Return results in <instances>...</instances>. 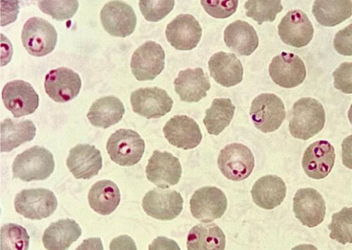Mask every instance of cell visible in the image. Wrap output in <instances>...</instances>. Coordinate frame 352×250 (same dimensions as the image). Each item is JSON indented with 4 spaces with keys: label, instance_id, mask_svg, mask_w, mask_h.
<instances>
[{
    "label": "cell",
    "instance_id": "1",
    "mask_svg": "<svg viewBox=\"0 0 352 250\" xmlns=\"http://www.w3.org/2000/svg\"><path fill=\"white\" fill-rule=\"evenodd\" d=\"M289 118L290 134L296 138L307 140L318 134L323 129L325 112L318 101L303 98L294 104Z\"/></svg>",
    "mask_w": 352,
    "mask_h": 250
},
{
    "label": "cell",
    "instance_id": "2",
    "mask_svg": "<svg viewBox=\"0 0 352 250\" xmlns=\"http://www.w3.org/2000/svg\"><path fill=\"white\" fill-rule=\"evenodd\" d=\"M55 162L52 153L35 146L19 154L12 169L14 178L23 182L45 180L53 174Z\"/></svg>",
    "mask_w": 352,
    "mask_h": 250
},
{
    "label": "cell",
    "instance_id": "3",
    "mask_svg": "<svg viewBox=\"0 0 352 250\" xmlns=\"http://www.w3.org/2000/svg\"><path fill=\"white\" fill-rule=\"evenodd\" d=\"M250 114L254 126L261 132L272 133L285 120V106L276 94L263 93L253 100Z\"/></svg>",
    "mask_w": 352,
    "mask_h": 250
},
{
    "label": "cell",
    "instance_id": "4",
    "mask_svg": "<svg viewBox=\"0 0 352 250\" xmlns=\"http://www.w3.org/2000/svg\"><path fill=\"white\" fill-rule=\"evenodd\" d=\"M144 140L132 129H120L109 138L107 150L111 160L120 166H133L142 158Z\"/></svg>",
    "mask_w": 352,
    "mask_h": 250
},
{
    "label": "cell",
    "instance_id": "5",
    "mask_svg": "<svg viewBox=\"0 0 352 250\" xmlns=\"http://www.w3.org/2000/svg\"><path fill=\"white\" fill-rule=\"evenodd\" d=\"M21 40L30 54L41 57L55 50L58 34L52 23L43 19L33 17L24 25Z\"/></svg>",
    "mask_w": 352,
    "mask_h": 250
},
{
    "label": "cell",
    "instance_id": "6",
    "mask_svg": "<svg viewBox=\"0 0 352 250\" xmlns=\"http://www.w3.org/2000/svg\"><path fill=\"white\" fill-rule=\"evenodd\" d=\"M15 209L24 218L43 220L50 218L58 207L54 194L50 189H23L15 198Z\"/></svg>",
    "mask_w": 352,
    "mask_h": 250
},
{
    "label": "cell",
    "instance_id": "7",
    "mask_svg": "<svg viewBox=\"0 0 352 250\" xmlns=\"http://www.w3.org/2000/svg\"><path fill=\"white\" fill-rule=\"evenodd\" d=\"M217 165L228 180L240 182L251 175L254 167V158L248 147L235 143L221 151Z\"/></svg>",
    "mask_w": 352,
    "mask_h": 250
},
{
    "label": "cell",
    "instance_id": "8",
    "mask_svg": "<svg viewBox=\"0 0 352 250\" xmlns=\"http://www.w3.org/2000/svg\"><path fill=\"white\" fill-rule=\"evenodd\" d=\"M165 52L155 42L148 41L133 52L131 68L133 76L140 81H153L162 73L165 67Z\"/></svg>",
    "mask_w": 352,
    "mask_h": 250
},
{
    "label": "cell",
    "instance_id": "9",
    "mask_svg": "<svg viewBox=\"0 0 352 250\" xmlns=\"http://www.w3.org/2000/svg\"><path fill=\"white\" fill-rule=\"evenodd\" d=\"M190 205L194 218L203 222H210L223 216L227 209L228 200L221 189L206 187L194 193Z\"/></svg>",
    "mask_w": 352,
    "mask_h": 250
},
{
    "label": "cell",
    "instance_id": "10",
    "mask_svg": "<svg viewBox=\"0 0 352 250\" xmlns=\"http://www.w3.org/2000/svg\"><path fill=\"white\" fill-rule=\"evenodd\" d=\"M142 207L154 219L172 220L183 211L184 198L175 190L155 188L144 196Z\"/></svg>",
    "mask_w": 352,
    "mask_h": 250
},
{
    "label": "cell",
    "instance_id": "11",
    "mask_svg": "<svg viewBox=\"0 0 352 250\" xmlns=\"http://www.w3.org/2000/svg\"><path fill=\"white\" fill-rule=\"evenodd\" d=\"M100 19L104 30L119 38L129 37L137 26L135 10L123 1L114 0L107 3L101 10Z\"/></svg>",
    "mask_w": 352,
    "mask_h": 250
},
{
    "label": "cell",
    "instance_id": "12",
    "mask_svg": "<svg viewBox=\"0 0 352 250\" xmlns=\"http://www.w3.org/2000/svg\"><path fill=\"white\" fill-rule=\"evenodd\" d=\"M132 110L148 118H159L172 111L173 101L167 92L160 87L141 88L131 95Z\"/></svg>",
    "mask_w": 352,
    "mask_h": 250
},
{
    "label": "cell",
    "instance_id": "13",
    "mask_svg": "<svg viewBox=\"0 0 352 250\" xmlns=\"http://www.w3.org/2000/svg\"><path fill=\"white\" fill-rule=\"evenodd\" d=\"M7 110L15 118L30 115L38 110L39 95L30 83L16 80L7 83L2 92Z\"/></svg>",
    "mask_w": 352,
    "mask_h": 250
},
{
    "label": "cell",
    "instance_id": "14",
    "mask_svg": "<svg viewBox=\"0 0 352 250\" xmlns=\"http://www.w3.org/2000/svg\"><path fill=\"white\" fill-rule=\"evenodd\" d=\"M270 74L276 85L290 89L299 86L305 81L307 69L298 56L283 52L273 58L270 66Z\"/></svg>",
    "mask_w": 352,
    "mask_h": 250
},
{
    "label": "cell",
    "instance_id": "15",
    "mask_svg": "<svg viewBox=\"0 0 352 250\" xmlns=\"http://www.w3.org/2000/svg\"><path fill=\"white\" fill-rule=\"evenodd\" d=\"M182 166L171 153L154 151L146 168L148 180L162 189L176 185L182 176Z\"/></svg>",
    "mask_w": 352,
    "mask_h": 250
},
{
    "label": "cell",
    "instance_id": "16",
    "mask_svg": "<svg viewBox=\"0 0 352 250\" xmlns=\"http://www.w3.org/2000/svg\"><path fill=\"white\" fill-rule=\"evenodd\" d=\"M80 76L70 68L60 67L48 73L45 79V90L56 103H64L75 99L81 89Z\"/></svg>",
    "mask_w": 352,
    "mask_h": 250
},
{
    "label": "cell",
    "instance_id": "17",
    "mask_svg": "<svg viewBox=\"0 0 352 250\" xmlns=\"http://www.w3.org/2000/svg\"><path fill=\"white\" fill-rule=\"evenodd\" d=\"M296 218L308 228L320 225L325 217L326 205L322 196L313 188L298 190L294 199Z\"/></svg>",
    "mask_w": 352,
    "mask_h": 250
},
{
    "label": "cell",
    "instance_id": "18",
    "mask_svg": "<svg viewBox=\"0 0 352 250\" xmlns=\"http://www.w3.org/2000/svg\"><path fill=\"white\" fill-rule=\"evenodd\" d=\"M314 32L309 17L300 10L289 11L278 27L281 40L295 48L307 45L313 39Z\"/></svg>",
    "mask_w": 352,
    "mask_h": 250
},
{
    "label": "cell",
    "instance_id": "19",
    "mask_svg": "<svg viewBox=\"0 0 352 250\" xmlns=\"http://www.w3.org/2000/svg\"><path fill=\"white\" fill-rule=\"evenodd\" d=\"M202 35L199 21L189 14H181L169 23L166 37L170 44L179 51H190L198 45Z\"/></svg>",
    "mask_w": 352,
    "mask_h": 250
},
{
    "label": "cell",
    "instance_id": "20",
    "mask_svg": "<svg viewBox=\"0 0 352 250\" xmlns=\"http://www.w3.org/2000/svg\"><path fill=\"white\" fill-rule=\"evenodd\" d=\"M336 160L335 149L329 141L313 143L303 154L302 166L306 174L314 180H322L331 172Z\"/></svg>",
    "mask_w": 352,
    "mask_h": 250
},
{
    "label": "cell",
    "instance_id": "21",
    "mask_svg": "<svg viewBox=\"0 0 352 250\" xmlns=\"http://www.w3.org/2000/svg\"><path fill=\"white\" fill-rule=\"evenodd\" d=\"M163 131L170 145L179 149H192L198 147L202 140L199 125L186 115L173 117L167 122Z\"/></svg>",
    "mask_w": 352,
    "mask_h": 250
},
{
    "label": "cell",
    "instance_id": "22",
    "mask_svg": "<svg viewBox=\"0 0 352 250\" xmlns=\"http://www.w3.org/2000/svg\"><path fill=\"white\" fill-rule=\"evenodd\" d=\"M67 165L77 180H90L102 168L101 152L94 145H78L69 151Z\"/></svg>",
    "mask_w": 352,
    "mask_h": 250
},
{
    "label": "cell",
    "instance_id": "23",
    "mask_svg": "<svg viewBox=\"0 0 352 250\" xmlns=\"http://www.w3.org/2000/svg\"><path fill=\"white\" fill-rule=\"evenodd\" d=\"M174 85L180 100L187 103L200 101L211 88L209 76L201 67L180 71Z\"/></svg>",
    "mask_w": 352,
    "mask_h": 250
},
{
    "label": "cell",
    "instance_id": "24",
    "mask_svg": "<svg viewBox=\"0 0 352 250\" xmlns=\"http://www.w3.org/2000/svg\"><path fill=\"white\" fill-rule=\"evenodd\" d=\"M208 65L211 76L218 85L232 87L243 80L244 68L234 54L217 52L210 58Z\"/></svg>",
    "mask_w": 352,
    "mask_h": 250
},
{
    "label": "cell",
    "instance_id": "25",
    "mask_svg": "<svg viewBox=\"0 0 352 250\" xmlns=\"http://www.w3.org/2000/svg\"><path fill=\"white\" fill-rule=\"evenodd\" d=\"M251 194L254 204L262 209L272 210L283 204L287 187L280 177L267 175L254 183Z\"/></svg>",
    "mask_w": 352,
    "mask_h": 250
},
{
    "label": "cell",
    "instance_id": "26",
    "mask_svg": "<svg viewBox=\"0 0 352 250\" xmlns=\"http://www.w3.org/2000/svg\"><path fill=\"white\" fill-rule=\"evenodd\" d=\"M224 41L229 49L240 56H250L259 45L258 34L249 23L238 20L224 32Z\"/></svg>",
    "mask_w": 352,
    "mask_h": 250
},
{
    "label": "cell",
    "instance_id": "27",
    "mask_svg": "<svg viewBox=\"0 0 352 250\" xmlns=\"http://www.w3.org/2000/svg\"><path fill=\"white\" fill-rule=\"evenodd\" d=\"M82 234L79 225L74 220H60L52 223L43 237L44 247L47 250H67Z\"/></svg>",
    "mask_w": 352,
    "mask_h": 250
},
{
    "label": "cell",
    "instance_id": "28",
    "mask_svg": "<svg viewBox=\"0 0 352 250\" xmlns=\"http://www.w3.org/2000/svg\"><path fill=\"white\" fill-rule=\"evenodd\" d=\"M124 114V103L116 97L107 96L92 104L87 117L94 127L107 129L118 123Z\"/></svg>",
    "mask_w": 352,
    "mask_h": 250
},
{
    "label": "cell",
    "instance_id": "29",
    "mask_svg": "<svg viewBox=\"0 0 352 250\" xmlns=\"http://www.w3.org/2000/svg\"><path fill=\"white\" fill-rule=\"evenodd\" d=\"M188 250H225L226 236L214 223H201L190 231Z\"/></svg>",
    "mask_w": 352,
    "mask_h": 250
},
{
    "label": "cell",
    "instance_id": "30",
    "mask_svg": "<svg viewBox=\"0 0 352 250\" xmlns=\"http://www.w3.org/2000/svg\"><path fill=\"white\" fill-rule=\"evenodd\" d=\"M312 13L324 27H335L352 16V0H315Z\"/></svg>",
    "mask_w": 352,
    "mask_h": 250
},
{
    "label": "cell",
    "instance_id": "31",
    "mask_svg": "<svg viewBox=\"0 0 352 250\" xmlns=\"http://www.w3.org/2000/svg\"><path fill=\"white\" fill-rule=\"evenodd\" d=\"M89 202L91 208L96 213L102 216H110L120 205V189L111 180L97 182L90 189Z\"/></svg>",
    "mask_w": 352,
    "mask_h": 250
},
{
    "label": "cell",
    "instance_id": "32",
    "mask_svg": "<svg viewBox=\"0 0 352 250\" xmlns=\"http://www.w3.org/2000/svg\"><path fill=\"white\" fill-rule=\"evenodd\" d=\"M35 125L31 121H13L6 118L1 123V152H10L36 136Z\"/></svg>",
    "mask_w": 352,
    "mask_h": 250
},
{
    "label": "cell",
    "instance_id": "33",
    "mask_svg": "<svg viewBox=\"0 0 352 250\" xmlns=\"http://www.w3.org/2000/svg\"><path fill=\"white\" fill-rule=\"evenodd\" d=\"M236 107L228 98H217L212 102L210 108L206 111L204 124L210 135H220L232 123Z\"/></svg>",
    "mask_w": 352,
    "mask_h": 250
},
{
    "label": "cell",
    "instance_id": "34",
    "mask_svg": "<svg viewBox=\"0 0 352 250\" xmlns=\"http://www.w3.org/2000/svg\"><path fill=\"white\" fill-rule=\"evenodd\" d=\"M246 15L258 22L274 21L276 15L283 10L281 0H248L245 5Z\"/></svg>",
    "mask_w": 352,
    "mask_h": 250
},
{
    "label": "cell",
    "instance_id": "35",
    "mask_svg": "<svg viewBox=\"0 0 352 250\" xmlns=\"http://www.w3.org/2000/svg\"><path fill=\"white\" fill-rule=\"evenodd\" d=\"M329 229L331 240L343 245L352 244V207L333 213Z\"/></svg>",
    "mask_w": 352,
    "mask_h": 250
},
{
    "label": "cell",
    "instance_id": "36",
    "mask_svg": "<svg viewBox=\"0 0 352 250\" xmlns=\"http://www.w3.org/2000/svg\"><path fill=\"white\" fill-rule=\"evenodd\" d=\"M0 233V250H28L30 237L22 226L14 223L6 224L2 226Z\"/></svg>",
    "mask_w": 352,
    "mask_h": 250
},
{
    "label": "cell",
    "instance_id": "37",
    "mask_svg": "<svg viewBox=\"0 0 352 250\" xmlns=\"http://www.w3.org/2000/svg\"><path fill=\"white\" fill-rule=\"evenodd\" d=\"M39 8L54 19L63 21L74 17L79 8L78 0H37Z\"/></svg>",
    "mask_w": 352,
    "mask_h": 250
},
{
    "label": "cell",
    "instance_id": "38",
    "mask_svg": "<svg viewBox=\"0 0 352 250\" xmlns=\"http://www.w3.org/2000/svg\"><path fill=\"white\" fill-rule=\"evenodd\" d=\"M175 0H140L141 13L148 21L157 22L164 19L175 7Z\"/></svg>",
    "mask_w": 352,
    "mask_h": 250
},
{
    "label": "cell",
    "instance_id": "39",
    "mask_svg": "<svg viewBox=\"0 0 352 250\" xmlns=\"http://www.w3.org/2000/svg\"><path fill=\"white\" fill-rule=\"evenodd\" d=\"M201 3L210 16L227 19L236 13L239 0H201Z\"/></svg>",
    "mask_w": 352,
    "mask_h": 250
},
{
    "label": "cell",
    "instance_id": "40",
    "mask_svg": "<svg viewBox=\"0 0 352 250\" xmlns=\"http://www.w3.org/2000/svg\"><path fill=\"white\" fill-rule=\"evenodd\" d=\"M334 87L345 94H352V63H344L333 74Z\"/></svg>",
    "mask_w": 352,
    "mask_h": 250
},
{
    "label": "cell",
    "instance_id": "41",
    "mask_svg": "<svg viewBox=\"0 0 352 250\" xmlns=\"http://www.w3.org/2000/svg\"><path fill=\"white\" fill-rule=\"evenodd\" d=\"M333 46L338 54L352 56V23L336 34Z\"/></svg>",
    "mask_w": 352,
    "mask_h": 250
},
{
    "label": "cell",
    "instance_id": "42",
    "mask_svg": "<svg viewBox=\"0 0 352 250\" xmlns=\"http://www.w3.org/2000/svg\"><path fill=\"white\" fill-rule=\"evenodd\" d=\"M19 12L18 0H1V26L16 20Z\"/></svg>",
    "mask_w": 352,
    "mask_h": 250
},
{
    "label": "cell",
    "instance_id": "43",
    "mask_svg": "<svg viewBox=\"0 0 352 250\" xmlns=\"http://www.w3.org/2000/svg\"><path fill=\"white\" fill-rule=\"evenodd\" d=\"M111 250H138L135 242L126 235L120 236L114 239L110 245Z\"/></svg>",
    "mask_w": 352,
    "mask_h": 250
},
{
    "label": "cell",
    "instance_id": "44",
    "mask_svg": "<svg viewBox=\"0 0 352 250\" xmlns=\"http://www.w3.org/2000/svg\"><path fill=\"white\" fill-rule=\"evenodd\" d=\"M149 250H181L176 242L164 236L157 237L149 246Z\"/></svg>",
    "mask_w": 352,
    "mask_h": 250
},
{
    "label": "cell",
    "instance_id": "45",
    "mask_svg": "<svg viewBox=\"0 0 352 250\" xmlns=\"http://www.w3.org/2000/svg\"><path fill=\"white\" fill-rule=\"evenodd\" d=\"M343 164L349 169H352V135L346 137L342 143Z\"/></svg>",
    "mask_w": 352,
    "mask_h": 250
},
{
    "label": "cell",
    "instance_id": "46",
    "mask_svg": "<svg viewBox=\"0 0 352 250\" xmlns=\"http://www.w3.org/2000/svg\"><path fill=\"white\" fill-rule=\"evenodd\" d=\"M76 250H104L100 238H89L76 249Z\"/></svg>",
    "mask_w": 352,
    "mask_h": 250
},
{
    "label": "cell",
    "instance_id": "47",
    "mask_svg": "<svg viewBox=\"0 0 352 250\" xmlns=\"http://www.w3.org/2000/svg\"><path fill=\"white\" fill-rule=\"evenodd\" d=\"M291 250H319L317 247L311 244H300L295 247Z\"/></svg>",
    "mask_w": 352,
    "mask_h": 250
},
{
    "label": "cell",
    "instance_id": "48",
    "mask_svg": "<svg viewBox=\"0 0 352 250\" xmlns=\"http://www.w3.org/2000/svg\"><path fill=\"white\" fill-rule=\"evenodd\" d=\"M348 116H349V122H350V123L352 125V104H351V105L350 107V109L349 110Z\"/></svg>",
    "mask_w": 352,
    "mask_h": 250
}]
</instances>
